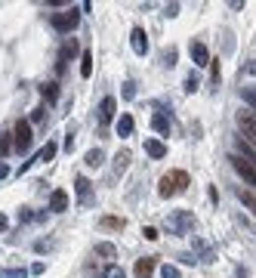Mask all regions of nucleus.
<instances>
[{
    "label": "nucleus",
    "mask_w": 256,
    "mask_h": 278,
    "mask_svg": "<svg viewBox=\"0 0 256 278\" xmlns=\"http://www.w3.org/2000/svg\"><path fill=\"white\" fill-rule=\"evenodd\" d=\"M188 173L185 170H173V173H167L164 180H161V189H158V195L161 198H173V195H179V192H185L188 189Z\"/></svg>",
    "instance_id": "f257e3e1"
},
{
    "label": "nucleus",
    "mask_w": 256,
    "mask_h": 278,
    "mask_svg": "<svg viewBox=\"0 0 256 278\" xmlns=\"http://www.w3.org/2000/svg\"><path fill=\"white\" fill-rule=\"evenodd\" d=\"M161 278H182V275H179L176 266H164V269H161Z\"/></svg>",
    "instance_id": "c756f323"
},
{
    "label": "nucleus",
    "mask_w": 256,
    "mask_h": 278,
    "mask_svg": "<svg viewBox=\"0 0 256 278\" xmlns=\"http://www.w3.org/2000/svg\"><path fill=\"white\" fill-rule=\"evenodd\" d=\"M114 130H117V136H130V133H133V118H130V115L117 118V127H114Z\"/></svg>",
    "instance_id": "4468645a"
},
{
    "label": "nucleus",
    "mask_w": 256,
    "mask_h": 278,
    "mask_svg": "<svg viewBox=\"0 0 256 278\" xmlns=\"http://www.w3.org/2000/svg\"><path fill=\"white\" fill-rule=\"evenodd\" d=\"M74 189H78V195L87 201L90 198V180H87V176H78V180H74Z\"/></svg>",
    "instance_id": "aec40b11"
},
{
    "label": "nucleus",
    "mask_w": 256,
    "mask_h": 278,
    "mask_svg": "<svg viewBox=\"0 0 256 278\" xmlns=\"http://www.w3.org/2000/svg\"><path fill=\"white\" fill-rule=\"evenodd\" d=\"M130 43H133V53H136V56H145V53H148V37H145L142 28H133Z\"/></svg>",
    "instance_id": "6e6552de"
},
{
    "label": "nucleus",
    "mask_w": 256,
    "mask_h": 278,
    "mask_svg": "<svg viewBox=\"0 0 256 278\" xmlns=\"http://www.w3.org/2000/svg\"><path fill=\"white\" fill-rule=\"evenodd\" d=\"M74 56H78V43L68 40V43L62 46V53H59V68H65V62H71Z\"/></svg>",
    "instance_id": "ddd939ff"
},
{
    "label": "nucleus",
    "mask_w": 256,
    "mask_h": 278,
    "mask_svg": "<svg viewBox=\"0 0 256 278\" xmlns=\"http://www.w3.org/2000/svg\"><path fill=\"white\" fill-rule=\"evenodd\" d=\"M133 96H136V84L126 81V84H123V99H133Z\"/></svg>",
    "instance_id": "473e14b6"
},
{
    "label": "nucleus",
    "mask_w": 256,
    "mask_h": 278,
    "mask_svg": "<svg viewBox=\"0 0 256 278\" xmlns=\"http://www.w3.org/2000/svg\"><path fill=\"white\" fill-rule=\"evenodd\" d=\"M13 145H16V142H13L10 136H0V155H10V151H13Z\"/></svg>",
    "instance_id": "cd10ccee"
},
{
    "label": "nucleus",
    "mask_w": 256,
    "mask_h": 278,
    "mask_svg": "<svg viewBox=\"0 0 256 278\" xmlns=\"http://www.w3.org/2000/svg\"><path fill=\"white\" fill-rule=\"evenodd\" d=\"M238 198H241V204H244V207H250V210L256 213V195H253V192H247V189H238Z\"/></svg>",
    "instance_id": "f3484780"
},
{
    "label": "nucleus",
    "mask_w": 256,
    "mask_h": 278,
    "mask_svg": "<svg viewBox=\"0 0 256 278\" xmlns=\"http://www.w3.org/2000/svg\"><path fill=\"white\" fill-rule=\"evenodd\" d=\"M53 155H56V142H46V145L40 148V155H37V161H53Z\"/></svg>",
    "instance_id": "4be33fe9"
},
{
    "label": "nucleus",
    "mask_w": 256,
    "mask_h": 278,
    "mask_svg": "<svg viewBox=\"0 0 256 278\" xmlns=\"http://www.w3.org/2000/svg\"><path fill=\"white\" fill-rule=\"evenodd\" d=\"M102 226H105V229H123V219H117V216H102Z\"/></svg>",
    "instance_id": "393cba45"
},
{
    "label": "nucleus",
    "mask_w": 256,
    "mask_h": 278,
    "mask_svg": "<svg viewBox=\"0 0 256 278\" xmlns=\"http://www.w3.org/2000/svg\"><path fill=\"white\" fill-rule=\"evenodd\" d=\"M151 272H155V257L136 260V278H151Z\"/></svg>",
    "instance_id": "9d476101"
},
{
    "label": "nucleus",
    "mask_w": 256,
    "mask_h": 278,
    "mask_svg": "<svg viewBox=\"0 0 256 278\" xmlns=\"http://www.w3.org/2000/svg\"><path fill=\"white\" fill-rule=\"evenodd\" d=\"M31 272H34V275H43V272H46V263H34Z\"/></svg>",
    "instance_id": "f704fd0d"
},
{
    "label": "nucleus",
    "mask_w": 256,
    "mask_h": 278,
    "mask_svg": "<svg viewBox=\"0 0 256 278\" xmlns=\"http://www.w3.org/2000/svg\"><path fill=\"white\" fill-rule=\"evenodd\" d=\"M167 226H170V232H173V235H185V232H191L195 216H191L188 210H173V213L167 216Z\"/></svg>",
    "instance_id": "7ed1b4c3"
},
{
    "label": "nucleus",
    "mask_w": 256,
    "mask_h": 278,
    "mask_svg": "<svg viewBox=\"0 0 256 278\" xmlns=\"http://www.w3.org/2000/svg\"><path fill=\"white\" fill-rule=\"evenodd\" d=\"M145 155H151V158H164V155H167V145H164L161 139H145Z\"/></svg>",
    "instance_id": "9b49d317"
},
{
    "label": "nucleus",
    "mask_w": 256,
    "mask_h": 278,
    "mask_svg": "<svg viewBox=\"0 0 256 278\" xmlns=\"http://www.w3.org/2000/svg\"><path fill=\"white\" fill-rule=\"evenodd\" d=\"M198 90V71H188V78H185V93H195Z\"/></svg>",
    "instance_id": "bb28decb"
},
{
    "label": "nucleus",
    "mask_w": 256,
    "mask_h": 278,
    "mask_svg": "<svg viewBox=\"0 0 256 278\" xmlns=\"http://www.w3.org/2000/svg\"><path fill=\"white\" fill-rule=\"evenodd\" d=\"M238 278H247V275H244V269H238Z\"/></svg>",
    "instance_id": "ea45409f"
},
{
    "label": "nucleus",
    "mask_w": 256,
    "mask_h": 278,
    "mask_svg": "<svg viewBox=\"0 0 256 278\" xmlns=\"http://www.w3.org/2000/svg\"><path fill=\"white\" fill-rule=\"evenodd\" d=\"M235 121H238V130H241L253 145H256V115H253V112H238V118H235Z\"/></svg>",
    "instance_id": "423d86ee"
},
{
    "label": "nucleus",
    "mask_w": 256,
    "mask_h": 278,
    "mask_svg": "<svg viewBox=\"0 0 256 278\" xmlns=\"http://www.w3.org/2000/svg\"><path fill=\"white\" fill-rule=\"evenodd\" d=\"M78 22H81V13H78V7H71V10H62V13L53 16V28L62 31V34H68V31L78 28Z\"/></svg>",
    "instance_id": "f03ea898"
},
{
    "label": "nucleus",
    "mask_w": 256,
    "mask_h": 278,
    "mask_svg": "<svg viewBox=\"0 0 256 278\" xmlns=\"http://www.w3.org/2000/svg\"><path fill=\"white\" fill-rule=\"evenodd\" d=\"M228 161H232V167L238 170V176H241L247 186H256V164H250L247 158H241L238 151H232V155H228Z\"/></svg>",
    "instance_id": "20e7f679"
},
{
    "label": "nucleus",
    "mask_w": 256,
    "mask_h": 278,
    "mask_svg": "<svg viewBox=\"0 0 256 278\" xmlns=\"http://www.w3.org/2000/svg\"><path fill=\"white\" fill-rule=\"evenodd\" d=\"M191 59H195V65L198 68H204V65H210L213 59H210V53H207V46H204L201 40H195L191 43Z\"/></svg>",
    "instance_id": "0eeeda50"
},
{
    "label": "nucleus",
    "mask_w": 256,
    "mask_h": 278,
    "mask_svg": "<svg viewBox=\"0 0 256 278\" xmlns=\"http://www.w3.org/2000/svg\"><path fill=\"white\" fill-rule=\"evenodd\" d=\"M7 173H10V167H7V164H0V180H4Z\"/></svg>",
    "instance_id": "4c0bfd02"
},
{
    "label": "nucleus",
    "mask_w": 256,
    "mask_h": 278,
    "mask_svg": "<svg viewBox=\"0 0 256 278\" xmlns=\"http://www.w3.org/2000/svg\"><path fill=\"white\" fill-rule=\"evenodd\" d=\"M111 118H114V99L105 96V99H102V105H99V121H102V124H108Z\"/></svg>",
    "instance_id": "f8f14e48"
},
{
    "label": "nucleus",
    "mask_w": 256,
    "mask_h": 278,
    "mask_svg": "<svg viewBox=\"0 0 256 278\" xmlns=\"http://www.w3.org/2000/svg\"><path fill=\"white\" fill-rule=\"evenodd\" d=\"M142 235L148 238V241H158L161 235H158V229H155V226H145V229H142Z\"/></svg>",
    "instance_id": "2f4dec72"
},
{
    "label": "nucleus",
    "mask_w": 256,
    "mask_h": 278,
    "mask_svg": "<svg viewBox=\"0 0 256 278\" xmlns=\"http://www.w3.org/2000/svg\"><path fill=\"white\" fill-rule=\"evenodd\" d=\"M7 226H10V219H7L4 213H0V232H7Z\"/></svg>",
    "instance_id": "c9c22d12"
},
{
    "label": "nucleus",
    "mask_w": 256,
    "mask_h": 278,
    "mask_svg": "<svg viewBox=\"0 0 256 278\" xmlns=\"http://www.w3.org/2000/svg\"><path fill=\"white\" fill-rule=\"evenodd\" d=\"M102 266H96V263H87V278H102Z\"/></svg>",
    "instance_id": "c85d7f7f"
},
{
    "label": "nucleus",
    "mask_w": 256,
    "mask_h": 278,
    "mask_svg": "<svg viewBox=\"0 0 256 278\" xmlns=\"http://www.w3.org/2000/svg\"><path fill=\"white\" fill-rule=\"evenodd\" d=\"M111 278H126V275H123V269H117V266H114V269H111Z\"/></svg>",
    "instance_id": "e433bc0d"
},
{
    "label": "nucleus",
    "mask_w": 256,
    "mask_h": 278,
    "mask_svg": "<svg viewBox=\"0 0 256 278\" xmlns=\"http://www.w3.org/2000/svg\"><path fill=\"white\" fill-rule=\"evenodd\" d=\"M25 269H0V278H25Z\"/></svg>",
    "instance_id": "a878e982"
},
{
    "label": "nucleus",
    "mask_w": 256,
    "mask_h": 278,
    "mask_svg": "<svg viewBox=\"0 0 256 278\" xmlns=\"http://www.w3.org/2000/svg\"><path fill=\"white\" fill-rule=\"evenodd\" d=\"M81 74H84V78H90V74H93V53H90V49H84V53H81Z\"/></svg>",
    "instance_id": "dca6fc26"
},
{
    "label": "nucleus",
    "mask_w": 256,
    "mask_h": 278,
    "mask_svg": "<svg viewBox=\"0 0 256 278\" xmlns=\"http://www.w3.org/2000/svg\"><path fill=\"white\" fill-rule=\"evenodd\" d=\"M164 65H176V49H164Z\"/></svg>",
    "instance_id": "72a5a7b5"
},
{
    "label": "nucleus",
    "mask_w": 256,
    "mask_h": 278,
    "mask_svg": "<svg viewBox=\"0 0 256 278\" xmlns=\"http://www.w3.org/2000/svg\"><path fill=\"white\" fill-rule=\"evenodd\" d=\"M49 210H53V213H62V210H68V195H65L62 189H56L53 195H49Z\"/></svg>",
    "instance_id": "1a4fd4ad"
},
{
    "label": "nucleus",
    "mask_w": 256,
    "mask_h": 278,
    "mask_svg": "<svg viewBox=\"0 0 256 278\" xmlns=\"http://www.w3.org/2000/svg\"><path fill=\"white\" fill-rule=\"evenodd\" d=\"M250 74H256V62H250Z\"/></svg>",
    "instance_id": "58836bf2"
},
{
    "label": "nucleus",
    "mask_w": 256,
    "mask_h": 278,
    "mask_svg": "<svg viewBox=\"0 0 256 278\" xmlns=\"http://www.w3.org/2000/svg\"><path fill=\"white\" fill-rule=\"evenodd\" d=\"M31 145H34L31 124H28V121H16V148H19V151H28Z\"/></svg>",
    "instance_id": "39448f33"
},
{
    "label": "nucleus",
    "mask_w": 256,
    "mask_h": 278,
    "mask_svg": "<svg viewBox=\"0 0 256 278\" xmlns=\"http://www.w3.org/2000/svg\"><path fill=\"white\" fill-rule=\"evenodd\" d=\"M210 81H213V84H219V59H213V62H210Z\"/></svg>",
    "instance_id": "7c9ffc66"
},
{
    "label": "nucleus",
    "mask_w": 256,
    "mask_h": 278,
    "mask_svg": "<svg viewBox=\"0 0 256 278\" xmlns=\"http://www.w3.org/2000/svg\"><path fill=\"white\" fill-rule=\"evenodd\" d=\"M126 167H130V151H126V148H120L117 155H114V170H117V173H123Z\"/></svg>",
    "instance_id": "2eb2a0df"
},
{
    "label": "nucleus",
    "mask_w": 256,
    "mask_h": 278,
    "mask_svg": "<svg viewBox=\"0 0 256 278\" xmlns=\"http://www.w3.org/2000/svg\"><path fill=\"white\" fill-rule=\"evenodd\" d=\"M241 96H244V102L256 112V87H244V90H241Z\"/></svg>",
    "instance_id": "5701e85b"
},
{
    "label": "nucleus",
    "mask_w": 256,
    "mask_h": 278,
    "mask_svg": "<svg viewBox=\"0 0 256 278\" xmlns=\"http://www.w3.org/2000/svg\"><path fill=\"white\" fill-rule=\"evenodd\" d=\"M102 161H105V155H102V148H93V151H87V167H102Z\"/></svg>",
    "instance_id": "6ab92c4d"
},
{
    "label": "nucleus",
    "mask_w": 256,
    "mask_h": 278,
    "mask_svg": "<svg viewBox=\"0 0 256 278\" xmlns=\"http://www.w3.org/2000/svg\"><path fill=\"white\" fill-rule=\"evenodd\" d=\"M40 93H43V99L56 102V96H59V84H43V87H40Z\"/></svg>",
    "instance_id": "412c9836"
},
{
    "label": "nucleus",
    "mask_w": 256,
    "mask_h": 278,
    "mask_svg": "<svg viewBox=\"0 0 256 278\" xmlns=\"http://www.w3.org/2000/svg\"><path fill=\"white\" fill-rule=\"evenodd\" d=\"M96 254H99V257H105V260H114V244H99V247H96Z\"/></svg>",
    "instance_id": "b1692460"
},
{
    "label": "nucleus",
    "mask_w": 256,
    "mask_h": 278,
    "mask_svg": "<svg viewBox=\"0 0 256 278\" xmlns=\"http://www.w3.org/2000/svg\"><path fill=\"white\" fill-rule=\"evenodd\" d=\"M151 127H155L161 136H167V133H170V124H167V118H164V115H155V118H151Z\"/></svg>",
    "instance_id": "a211bd4d"
}]
</instances>
